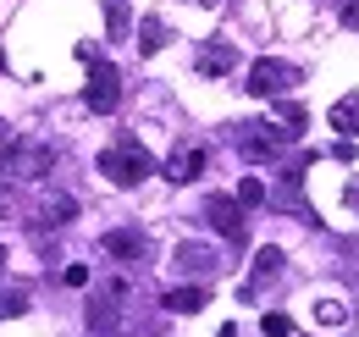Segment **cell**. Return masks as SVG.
I'll use <instances>...</instances> for the list:
<instances>
[{"label": "cell", "mask_w": 359, "mask_h": 337, "mask_svg": "<svg viewBox=\"0 0 359 337\" xmlns=\"http://www.w3.org/2000/svg\"><path fill=\"white\" fill-rule=\"evenodd\" d=\"M55 144L50 138H17V144H6L0 150V177L6 183H39V177H50L55 171Z\"/></svg>", "instance_id": "1"}, {"label": "cell", "mask_w": 359, "mask_h": 337, "mask_svg": "<svg viewBox=\"0 0 359 337\" xmlns=\"http://www.w3.org/2000/svg\"><path fill=\"white\" fill-rule=\"evenodd\" d=\"M149 171H155V161H149V150L138 144L133 133H128V138H116L111 150H100V177H105V183H116V188H138Z\"/></svg>", "instance_id": "2"}, {"label": "cell", "mask_w": 359, "mask_h": 337, "mask_svg": "<svg viewBox=\"0 0 359 337\" xmlns=\"http://www.w3.org/2000/svg\"><path fill=\"white\" fill-rule=\"evenodd\" d=\"M232 144H238V155H243V161L266 166V161H282V150H287V144H299V138H293V133H282L276 122H238Z\"/></svg>", "instance_id": "3"}, {"label": "cell", "mask_w": 359, "mask_h": 337, "mask_svg": "<svg viewBox=\"0 0 359 337\" xmlns=\"http://www.w3.org/2000/svg\"><path fill=\"white\" fill-rule=\"evenodd\" d=\"M293 84H299V67H293V61H282V55H260V61L249 67V84H243V88H249L255 100H282Z\"/></svg>", "instance_id": "4"}, {"label": "cell", "mask_w": 359, "mask_h": 337, "mask_svg": "<svg viewBox=\"0 0 359 337\" xmlns=\"http://www.w3.org/2000/svg\"><path fill=\"white\" fill-rule=\"evenodd\" d=\"M83 105H89L94 117H111V111L122 105V72H116L111 61H94V67H89V84H83Z\"/></svg>", "instance_id": "5"}, {"label": "cell", "mask_w": 359, "mask_h": 337, "mask_svg": "<svg viewBox=\"0 0 359 337\" xmlns=\"http://www.w3.org/2000/svg\"><path fill=\"white\" fill-rule=\"evenodd\" d=\"M72 221H78V199L72 194H50V199H39V211L28 216V232H61Z\"/></svg>", "instance_id": "6"}, {"label": "cell", "mask_w": 359, "mask_h": 337, "mask_svg": "<svg viewBox=\"0 0 359 337\" xmlns=\"http://www.w3.org/2000/svg\"><path fill=\"white\" fill-rule=\"evenodd\" d=\"M205 221L222 232L226 244H243V205H238L232 194H210V199H205Z\"/></svg>", "instance_id": "7"}, {"label": "cell", "mask_w": 359, "mask_h": 337, "mask_svg": "<svg viewBox=\"0 0 359 337\" xmlns=\"http://www.w3.org/2000/svg\"><path fill=\"white\" fill-rule=\"evenodd\" d=\"M100 249L111 254V260H122V265H144V260H149V238H144L138 227H111V232L100 238Z\"/></svg>", "instance_id": "8"}, {"label": "cell", "mask_w": 359, "mask_h": 337, "mask_svg": "<svg viewBox=\"0 0 359 337\" xmlns=\"http://www.w3.org/2000/svg\"><path fill=\"white\" fill-rule=\"evenodd\" d=\"M194 72H205V78H226V72H238V44L205 39L199 50H194Z\"/></svg>", "instance_id": "9"}, {"label": "cell", "mask_w": 359, "mask_h": 337, "mask_svg": "<svg viewBox=\"0 0 359 337\" xmlns=\"http://www.w3.org/2000/svg\"><path fill=\"white\" fill-rule=\"evenodd\" d=\"M172 265H177L182 277H199V282H205V277H216V271H222V254L210 249V244H194V238H188V244H177Z\"/></svg>", "instance_id": "10"}, {"label": "cell", "mask_w": 359, "mask_h": 337, "mask_svg": "<svg viewBox=\"0 0 359 337\" xmlns=\"http://www.w3.org/2000/svg\"><path fill=\"white\" fill-rule=\"evenodd\" d=\"M282 265H287V254L266 244V249H255V265H249V282H243V298H255L260 288H271L276 277H282Z\"/></svg>", "instance_id": "11"}, {"label": "cell", "mask_w": 359, "mask_h": 337, "mask_svg": "<svg viewBox=\"0 0 359 337\" xmlns=\"http://www.w3.org/2000/svg\"><path fill=\"white\" fill-rule=\"evenodd\" d=\"M199 171H205V150H199V144H177V150L166 155V177H172V183H194Z\"/></svg>", "instance_id": "12"}, {"label": "cell", "mask_w": 359, "mask_h": 337, "mask_svg": "<svg viewBox=\"0 0 359 337\" xmlns=\"http://www.w3.org/2000/svg\"><path fill=\"white\" fill-rule=\"evenodd\" d=\"M161 304H166L172 315H199V310L210 304V288H205V282H182V288H172Z\"/></svg>", "instance_id": "13"}, {"label": "cell", "mask_w": 359, "mask_h": 337, "mask_svg": "<svg viewBox=\"0 0 359 337\" xmlns=\"http://www.w3.org/2000/svg\"><path fill=\"white\" fill-rule=\"evenodd\" d=\"M122 326V304L111 293H94L89 298V332H116Z\"/></svg>", "instance_id": "14"}, {"label": "cell", "mask_w": 359, "mask_h": 337, "mask_svg": "<svg viewBox=\"0 0 359 337\" xmlns=\"http://www.w3.org/2000/svg\"><path fill=\"white\" fill-rule=\"evenodd\" d=\"M326 122L337 127L343 138H359V94H343V100L326 111Z\"/></svg>", "instance_id": "15"}, {"label": "cell", "mask_w": 359, "mask_h": 337, "mask_svg": "<svg viewBox=\"0 0 359 337\" xmlns=\"http://www.w3.org/2000/svg\"><path fill=\"white\" fill-rule=\"evenodd\" d=\"M100 11H105V34H111V39H128L133 6H128V0H100Z\"/></svg>", "instance_id": "16"}, {"label": "cell", "mask_w": 359, "mask_h": 337, "mask_svg": "<svg viewBox=\"0 0 359 337\" xmlns=\"http://www.w3.org/2000/svg\"><path fill=\"white\" fill-rule=\"evenodd\" d=\"M271 122L282 127V133H293V138H304V122H310V111L299 105V100H276V117Z\"/></svg>", "instance_id": "17"}, {"label": "cell", "mask_w": 359, "mask_h": 337, "mask_svg": "<svg viewBox=\"0 0 359 337\" xmlns=\"http://www.w3.org/2000/svg\"><path fill=\"white\" fill-rule=\"evenodd\" d=\"M166 39H172V34H166V22H161V17H144V22H138V50H144V55H155Z\"/></svg>", "instance_id": "18"}, {"label": "cell", "mask_w": 359, "mask_h": 337, "mask_svg": "<svg viewBox=\"0 0 359 337\" xmlns=\"http://www.w3.org/2000/svg\"><path fill=\"white\" fill-rule=\"evenodd\" d=\"M232 199H238V205H243V211H260V205H266V183H260V177H243V183H238V194H232Z\"/></svg>", "instance_id": "19"}, {"label": "cell", "mask_w": 359, "mask_h": 337, "mask_svg": "<svg viewBox=\"0 0 359 337\" xmlns=\"http://www.w3.org/2000/svg\"><path fill=\"white\" fill-rule=\"evenodd\" d=\"M28 310V288L17 282V288H0V321H11V315H22Z\"/></svg>", "instance_id": "20"}, {"label": "cell", "mask_w": 359, "mask_h": 337, "mask_svg": "<svg viewBox=\"0 0 359 337\" xmlns=\"http://www.w3.org/2000/svg\"><path fill=\"white\" fill-rule=\"evenodd\" d=\"M260 332L266 337H287L293 332V315H287V310H266V315H260Z\"/></svg>", "instance_id": "21"}, {"label": "cell", "mask_w": 359, "mask_h": 337, "mask_svg": "<svg viewBox=\"0 0 359 337\" xmlns=\"http://www.w3.org/2000/svg\"><path fill=\"white\" fill-rule=\"evenodd\" d=\"M17 183H6V177H0V221H17Z\"/></svg>", "instance_id": "22"}, {"label": "cell", "mask_w": 359, "mask_h": 337, "mask_svg": "<svg viewBox=\"0 0 359 337\" xmlns=\"http://www.w3.org/2000/svg\"><path fill=\"white\" fill-rule=\"evenodd\" d=\"M343 315H348V310H343L337 298H320V304H315V321H320V326H337Z\"/></svg>", "instance_id": "23"}, {"label": "cell", "mask_w": 359, "mask_h": 337, "mask_svg": "<svg viewBox=\"0 0 359 337\" xmlns=\"http://www.w3.org/2000/svg\"><path fill=\"white\" fill-rule=\"evenodd\" d=\"M61 282H67V288H83V282H89V265H67Z\"/></svg>", "instance_id": "24"}, {"label": "cell", "mask_w": 359, "mask_h": 337, "mask_svg": "<svg viewBox=\"0 0 359 337\" xmlns=\"http://www.w3.org/2000/svg\"><path fill=\"white\" fill-rule=\"evenodd\" d=\"M337 17H343V28H359V0H343V11H337Z\"/></svg>", "instance_id": "25"}, {"label": "cell", "mask_w": 359, "mask_h": 337, "mask_svg": "<svg viewBox=\"0 0 359 337\" xmlns=\"http://www.w3.org/2000/svg\"><path fill=\"white\" fill-rule=\"evenodd\" d=\"M343 199H348V211H359V177H348V188H343Z\"/></svg>", "instance_id": "26"}, {"label": "cell", "mask_w": 359, "mask_h": 337, "mask_svg": "<svg viewBox=\"0 0 359 337\" xmlns=\"http://www.w3.org/2000/svg\"><path fill=\"white\" fill-rule=\"evenodd\" d=\"M6 144H11V127H6V117H0V150H6Z\"/></svg>", "instance_id": "27"}, {"label": "cell", "mask_w": 359, "mask_h": 337, "mask_svg": "<svg viewBox=\"0 0 359 337\" xmlns=\"http://www.w3.org/2000/svg\"><path fill=\"white\" fill-rule=\"evenodd\" d=\"M216 337H238V326H232V321H226V326H222V332H216Z\"/></svg>", "instance_id": "28"}, {"label": "cell", "mask_w": 359, "mask_h": 337, "mask_svg": "<svg viewBox=\"0 0 359 337\" xmlns=\"http://www.w3.org/2000/svg\"><path fill=\"white\" fill-rule=\"evenodd\" d=\"M0 277H6V244H0Z\"/></svg>", "instance_id": "29"}, {"label": "cell", "mask_w": 359, "mask_h": 337, "mask_svg": "<svg viewBox=\"0 0 359 337\" xmlns=\"http://www.w3.org/2000/svg\"><path fill=\"white\" fill-rule=\"evenodd\" d=\"M199 6H210V11H216V6H222V0H199Z\"/></svg>", "instance_id": "30"}]
</instances>
